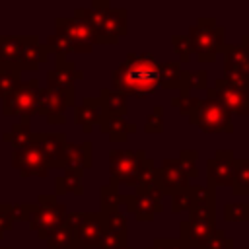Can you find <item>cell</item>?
Instances as JSON below:
<instances>
[{
    "label": "cell",
    "instance_id": "6da1fadb",
    "mask_svg": "<svg viewBox=\"0 0 249 249\" xmlns=\"http://www.w3.org/2000/svg\"><path fill=\"white\" fill-rule=\"evenodd\" d=\"M115 80L134 95H150L160 84V72L152 56H134L115 74Z\"/></svg>",
    "mask_w": 249,
    "mask_h": 249
}]
</instances>
